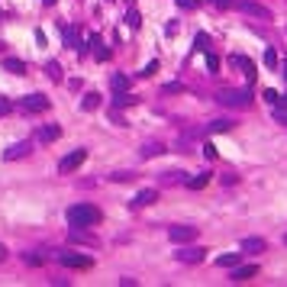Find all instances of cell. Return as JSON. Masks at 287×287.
Masks as SVG:
<instances>
[{
	"instance_id": "1",
	"label": "cell",
	"mask_w": 287,
	"mask_h": 287,
	"mask_svg": "<svg viewBox=\"0 0 287 287\" xmlns=\"http://www.w3.org/2000/svg\"><path fill=\"white\" fill-rule=\"evenodd\" d=\"M65 216H68L71 226H84V229H91V226L100 223V210L91 207V203H74V207H68Z\"/></svg>"
},
{
	"instance_id": "2",
	"label": "cell",
	"mask_w": 287,
	"mask_h": 287,
	"mask_svg": "<svg viewBox=\"0 0 287 287\" xmlns=\"http://www.w3.org/2000/svg\"><path fill=\"white\" fill-rule=\"evenodd\" d=\"M252 100H255L252 91H220V94H216V104L232 107V110H249Z\"/></svg>"
},
{
	"instance_id": "3",
	"label": "cell",
	"mask_w": 287,
	"mask_h": 287,
	"mask_svg": "<svg viewBox=\"0 0 287 287\" xmlns=\"http://www.w3.org/2000/svg\"><path fill=\"white\" fill-rule=\"evenodd\" d=\"M19 110H23V113H32V116H36V113H45V110H49V97H45V94H29V97L19 100Z\"/></svg>"
},
{
	"instance_id": "4",
	"label": "cell",
	"mask_w": 287,
	"mask_h": 287,
	"mask_svg": "<svg viewBox=\"0 0 287 287\" xmlns=\"http://www.w3.org/2000/svg\"><path fill=\"white\" fill-rule=\"evenodd\" d=\"M84 158H87V152H84V148H74L71 155H65V158L58 161V171H61V174H71V171H78V168L84 165Z\"/></svg>"
},
{
	"instance_id": "5",
	"label": "cell",
	"mask_w": 287,
	"mask_h": 287,
	"mask_svg": "<svg viewBox=\"0 0 287 287\" xmlns=\"http://www.w3.org/2000/svg\"><path fill=\"white\" fill-rule=\"evenodd\" d=\"M58 262L65 265V268H81V271L94 265L91 258H87V255H81V252H58Z\"/></svg>"
},
{
	"instance_id": "6",
	"label": "cell",
	"mask_w": 287,
	"mask_h": 287,
	"mask_svg": "<svg viewBox=\"0 0 287 287\" xmlns=\"http://www.w3.org/2000/svg\"><path fill=\"white\" fill-rule=\"evenodd\" d=\"M197 232H200L197 226H171L168 229V239H171L174 245H184V242H194Z\"/></svg>"
},
{
	"instance_id": "7",
	"label": "cell",
	"mask_w": 287,
	"mask_h": 287,
	"mask_svg": "<svg viewBox=\"0 0 287 287\" xmlns=\"http://www.w3.org/2000/svg\"><path fill=\"white\" fill-rule=\"evenodd\" d=\"M174 258L184 262V265H200L203 258H207V249H197V245H190V249H177Z\"/></svg>"
},
{
	"instance_id": "8",
	"label": "cell",
	"mask_w": 287,
	"mask_h": 287,
	"mask_svg": "<svg viewBox=\"0 0 287 287\" xmlns=\"http://www.w3.org/2000/svg\"><path fill=\"white\" fill-rule=\"evenodd\" d=\"M239 10L245 13V16H258V19H271V10L268 6H262L258 0H242L239 3Z\"/></svg>"
},
{
	"instance_id": "9",
	"label": "cell",
	"mask_w": 287,
	"mask_h": 287,
	"mask_svg": "<svg viewBox=\"0 0 287 287\" xmlns=\"http://www.w3.org/2000/svg\"><path fill=\"white\" fill-rule=\"evenodd\" d=\"M255 275H258V265H236L232 275H229V281L242 284V281H249V278H255Z\"/></svg>"
},
{
	"instance_id": "10",
	"label": "cell",
	"mask_w": 287,
	"mask_h": 287,
	"mask_svg": "<svg viewBox=\"0 0 287 287\" xmlns=\"http://www.w3.org/2000/svg\"><path fill=\"white\" fill-rule=\"evenodd\" d=\"M29 148H32V142H13V145L10 148H6V152H3V158L6 161H16V158H26V155H29Z\"/></svg>"
},
{
	"instance_id": "11",
	"label": "cell",
	"mask_w": 287,
	"mask_h": 287,
	"mask_svg": "<svg viewBox=\"0 0 287 287\" xmlns=\"http://www.w3.org/2000/svg\"><path fill=\"white\" fill-rule=\"evenodd\" d=\"M87 45H91V52H94V58H97V61H110V49H104L100 36H91V39H87Z\"/></svg>"
},
{
	"instance_id": "12",
	"label": "cell",
	"mask_w": 287,
	"mask_h": 287,
	"mask_svg": "<svg viewBox=\"0 0 287 287\" xmlns=\"http://www.w3.org/2000/svg\"><path fill=\"white\" fill-rule=\"evenodd\" d=\"M158 200V190H152V187H145V190H139L136 194V200H133V207H152V203Z\"/></svg>"
},
{
	"instance_id": "13",
	"label": "cell",
	"mask_w": 287,
	"mask_h": 287,
	"mask_svg": "<svg viewBox=\"0 0 287 287\" xmlns=\"http://www.w3.org/2000/svg\"><path fill=\"white\" fill-rule=\"evenodd\" d=\"M97 107H100V94H84V100H81V110H84V113H94V110H97Z\"/></svg>"
},
{
	"instance_id": "14",
	"label": "cell",
	"mask_w": 287,
	"mask_h": 287,
	"mask_svg": "<svg viewBox=\"0 0 287 287\" xmlns=\"http://www.w3.org/2000/svg\"><path fill=\"white\" fill-rule=\"evenodd\" d=\"M65 42H68V49L84 52V45H81V32H78V29H65Z\"/></svg>"
},
{
	"instance_id": "15",
	"label": "cell",
	"mask_w": 287,
	"mask_h": 287,
	"mask_svg": "<svg viewBox=\"0 0 287 287\" xmlns=\"http://www.w3.org/2000/svg\"><path fill=\"white\" fill-rule=\"evenodd\" d=\"M229 61H232V65H239L245 74H249V78H255V65H252V61L245 58V55H229Z\"/></svg>"
},
{
	"instance_id": "16",
	"label": "cell",
	"mask_w": 287,
	"mask_h": 287,
	"mask_svg": "<svg viewBox=\"0 0 287 287\" xmlns=\"http://www.w3.org/2000/svg\"><path fill=\"white\" fill-rule=\"evenodd\" d=\"M3 71H10V74H26V61H19V58H3Z\"/></svg>"
},
{
	"instance_id": "17",
	"label": "cell",
	"mask_w": 287,
	"mask_h": 287,
	"mask_svg": "<svg viewBox=\"0 0 287 287\" xmlns=\"http://www.w3.org/2000/svg\"><path fill=\"white\" fill-rule=\"evenodd\" d=\"M268 242L265 239H242V252H265Z\"/></svg>"
},
{
	"instance_id": "18",
	"label": "cell",
	"mask_w": 287,
	"mask_h": 287,
	"mask_svg": "<svg viewBox=\"0 0 287 287\" xmlns=\"http://www.w3.org/2000/svg\"><path fill=\"white\" fill-rule=\"evenodd\" d=\"M207 184H210V174H207V171L197 174V177H187V187H190V190H203Z\"/></svg>"
},
{
	"instance_id": "19",
	"label": "cell",
	"mask_w": 287,
	"mask_h": 287,
	"mask_svg": "<svg viewBox=\"0 0 287 287\" xmlns=\"http://www.w3.org/2000/svg\"><path fill=\"white\" fill-rule=\"evenodd\" d=\"M58 136H61L58 126H42V129H39V139H42V142H55Z\"/></svg>"
},
{
	"instance_id": "20",
	"label": "cell",
	"mask_w": 287,
	"mask_h": 287,
	"mask_svg": "<svg viewBox=\"0 0 287 287\" xmlns=\"http://www.w3.org/2000/svg\"><path fill=\"white\" fill-rule=\"evenodd\" d=\"M161 152H165V148H161V145H158V142H148V145H145V148H142V152H139V155H142V158H155V155H161Z\"/></svg>"
},
{
	"instance_id": "21",
	"label": "cell",
	"mask_w": 287,
	"mask_h": 287,
	"mask_svg": "<svg viewBox=\"0 0 287 287\" xmlns=\"http://www.w3.org/2000/svg\"><path fill=\"white\" fill-rule=\"evenodd\" d=\"M232 126H236V123H229V120H213L210 123V133H229Z\"/></svg>"
},
{
	"instance_id": "22",
	"label": "cell",
	"mask_w": 287,
	"mask_h": 287,
	"mask_svg": "<svg viewBox=\"0 0 287 287\" xmlns=\"http://www.w3.org/2000/svg\"><path fill=\"white\" fill-rule=\"evenodd\" d=\"M133 104H136V97H129L126 91H123V94H116V97H113V107H116V110H120V107H133Z\"/></svg>"
},
{
	"instance_id": "23",
	"label": "cell",
	"mask_w": 287,
	"mask_h": 287,
	"mask_svg": "<svg viewBox=\"0 0 287 287\" xmlns=\"http://www.w3.org/2000/svg\"><path fill=\"white\" fill-rule=\"evenodd\" d=\"M216 265H220V268H236L239 255H236V252H232V255H220V258H216Z\"/></svg>"
},
{
	"instance_id": "24",
	"label": "cell",
	"mask_w": 287,
	"mask_h": 287,
	"mask_svg": "<svg viewBox=\"0 0 287 287\" xmlns=\"http://www.w3.org/2000/svg\"><path fill=\"white\" fill-rule=\"evenodd\" d=\"M207 45H210V36H207V32H197V39H194V52H207Z\"/></svg>"
},
{
	"instance_id": "25",
	"label": "cell",
	"mask_w": 287,
	"mask_h": 287,
	"mask_svg": "<svg viewBox=\"0 0 287 287\" xmlns=\"http://www.w3.org/2000/svg\"><path fill=\"white\" fill-rule=\"evenodd\" d=\"M45 74H49L52 81H61V65L58 61H49V65H45Z\"/></svg>"
},
{
	"instance_id": "26",
	"label": "cell",
	"mask_w": 287,
	"mask_h": 287,
	"mask_svg": "<svg viewBox=\"0 0 287 287\" xmlns=\"http://www.w3.org/2000/svg\"><path fill=\"white\" fill-rule=\"evenodd\" d=\"M126 23H129V29H139V26H142L139 10H129V13H126Z\"/></svg>"
},
{
	"instance_id": "27",
	"label": "cell",
	"mask_w": 287,
	"mask_h": 287,
	"mask_svg": "<svg viewBox=\"0 0 287 287\" xmlns=\"http://www.w3.org/2000/svg\"><path fill=\"white\" fill-rule=\"evenodd\" d=\"M174 181L177 184H187V177H184V171H168L165 174V184H174Z\"/></svg>"
},
{
	"instance_id": "28",
	"label": "cell",
	"mask_w": 287,
	"mask_h": 287,
	"mask_svg": "<svg viewBox=\"0 0 287 287\" xmlns=\"http://www.w3.org/2000/svg\"><path fill=\"white\" fill-rule=\"evenodd\" d=\"M113 91H116V94H123V91H129V81H126V78H123V74H116V78H113Z\"/></svg>"
},
{
	"instance_id": "29",
	"label": "cell",
	"mask_w": 287,
	"mask_h": 287,
	"mask_svg": "<svg viewBox=\"0 0 287 287\" xmlns=\"http://www.w3.org/2000/svg\"><path fill=\"white\" fill-rule=\"evenodd\" d=\"M155 71H158V61L152 58V61H148V65H145V68H142V71H139V78H152Z\"/></svg>"
},
{
	"instance_id": "30",
	"label": "cell",
	"mask_w": 287,
	"mask_h": 287,
	"mask_svg": "<svg viewBox=\"0 0 287 287\" xmlns=\"http://www.w3.org/2000/svg\"><path fill=\"white\" fill-rule=\"evenodd\" d=\"M133 177H136L133 171H116V174H110V181H116V184H123V181H126V184H129Z\"/></svg>"
},
{
	"instance_id": "31",
	"label": "cell",
	"mask_w": 287,
	"mask_h": 287,
	"mask_svg": "<svg viewBox=\"0 0 287 287\" xmlns=\"http://www.w3.org/2000/svg\"><path fill=\"white\" fill-rule=\"evenodd\" d=\"M265 65H268V68H278V52H275V49H265Z\"/></svg>"
},
{
	"instance_id": "32",
	"label": "cell",
	"mask_w": 287,
	"mask_h": 287,
	"mask_svg": "<svg viewBox=\"0 0 287 287\" xmlns=\"http://www.w3.org/2000/svg\"><path fill=\"white\" fill-rule=\"evenodd\" d=\"M275 123L287 126V107H275Z\"/></svg>"
},
{
	"instance_id": "33",
	"label": "cell",
	"mask_w": 287,
	"mask_h": 287,
	"mask_svg": "<svg viewBox=\"0 0 287 287\" xmlns=\"http://www.w3.org/2000/svg\"><path fill=\"white\" fill-rule=\"evenodd\" d=\"M177 6H181V10H197V6H200V0H174Z\"/></svg>"
},
{
	"instance_id": "34",
	"label": "cell",
	"mask_w": 287,
	"mask_h": 287,
	"mask_svg": "<svg viewBox=\"0 0 287 287\" xmlns=\"http://www.w3.org/2000/svg\"><path fill=\"white\" fill-rule=\"evenodd\" d=\"M265 100H268L271 107H278V104H281V94H278V91H265Z\"/></svg>"
},
{
	"instance_id": "35",
	"label": "cell",
	"mask_w": 287,
	"mask_h": 287,
	"mask_svg": "<svg viewBox=\"0 0 287 287\" xmlns=\"http://www.w3.org/2000/svg\"><path fill=\"white\" fill-rule=\"evenodd\" d=\"M207 68H210V74H216V71H220V58H216V55H207Z\"/></svg>"
},
{
	"instance_id": "36",
	"label": "cell",
	"mask_w": 287,
	"mask_h": 287,
	"mask_svg": "<svg viewBox=\"0 0 287 287\" xmlns=\"http://www.w3.org/2000/svg\"><path fill=\"white\" fill-rule=\"evenodd\" d=\"M181 91H184L181 81H171V84H165V94H181Z\"/></svg>"
},
{
	"instance_id": "37",
	"label": "cell",
	"mask_w": 287,
	"mask_h": 287,
	"mask_svg": "<svg viewBox=\"0 0 287 287\" xmlns=\"http://www.w3.org/2000/svg\"><path fill=\"white\" fill-rule=\"evenodd\" d=\"M45 255H26V265H42Z\"/></svg>"
},
{
	"instance_id": "38",
	"label": "cell",
	"mask_w": 287,
	"mask_h": 287,
	"mask_svg": "<svg viewBox=\"0 0 287 287\" xmlns=\"http://www.w3.org/2000/svg\"><path fill=\"white\" fill-rule=\"evenodd\" d=\"M203 155H207V158H216V148L210 145V142H203Z\"/></svg>"
},
{
	"instance_id": "39",
	"label": "cell",
	"mask_w": 287,
	"mask_h": 287,
	"mask_svg": "<svg viewBox=\"0 0 287 287\" xmlns=\"http://www.w3.org/2000/svg\"><path fill=\"white\" fill-rule=\"evenodd\" d=\"M6 113H10V100L0 97V116H6Z\"/></svg>"
},
{
	"instance_id": "40",
	"label": "cell",
	"mask_w": 287,
	"mask_h": 287,
	"mask_svg": "<svg viewBox=\"0 0 287 287\" xmlns=\"http://www.w3.org/2000/svg\"><path fill=\"white\" fill-rule=\"evenodd\" d=\"M213 3L220 6V10H226V6H229V0H213Z\"/></svg>"
},
{
	"instance_id": "41",
	"label": "cell",
	"mask_w": 287,
	"mask_h": 287,
	"mask_svg": "<svg viewBox=\"0 0 287 287\" xmlns=\"http://www.w3.org/2000/svg\"><path fill=\"white\" fill-rule=\"evenodd\" d=\"M278 107H287V94H281V104H278Z\"/></svg>"
},
{
	"instance_id": "42",
	"label": "cell",
	"mask_w": 287,
	"mask_h": 287,
	"mask_svg": "<svg viewBox=\"0 0 287 287\" xmlns=\"http://www.w3.org/2000/svg\"><path fill=\"white\" fill-rule=\"evenodd\" d=\"M3 258H6V249H3V245H0V262H3Z\"/></svg>"
},
{
	"instance_id": "43",
	"label": "cell",
	"mask_w": 287,
	"mask_h": 287,
	"mask_svg": "<svg viewBox=\"0 0 287 287\" xmlns=\"http://www.w3.org/2000/svg\"><path fill=\"white\" fill-rule=\"evenodd\" d=\"M281 71H284V78H287V61H284V65H281Z\"/></svg>"
},
{
	"instance_id": "44",
	"label": "cell",
	"mask_w": 287,
	"mask_h": 287,
	"mask_svg": "<svg viewBox=\"0 0 287 287\" xmlns=\"http://www.w3.org/2000/svg\"><path fill=\"white\" fill-rule=\"evenodd\" d=\"M42 3H45V6H52V3H55V0H42Z\"/></svg>"
},
{
	"instance_id": "45",
	"label": "cell",
	"mask_w": 287,
	"mask_h": 287,
	"mask_svg": "<svg viewBox=\"0 0 287 287\" xmlns=\"http://www.w3.org/2000/svg\"><path fill=\"white\" fill-rule=\"evenodd\" d=\"M0 49H3V42H0Z\"/></svg>"
},
{
	"instance_id": "46",
	"label": "cell",
	"mask_w": 287,
	"mask_h": 287,
	"mask_svg": "<svg viewBox=\"0 0 287 287\" xmlns=\"http://www.w3.org/2000/svg\"><path fill=\"white\" fill-rule=\"evenodd\" d=\"M284 242H287V236H284Z\"/></svg>"
}]
</instances>
